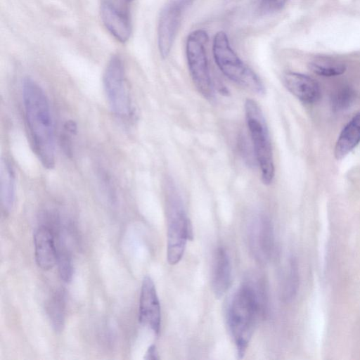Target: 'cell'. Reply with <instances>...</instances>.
<instances>
[{
	"label": "cell",
	"mask_w": 360,
	"mask_h": 360,
	"mask_svg": "<svg viewBox=\"0 0 360 360\" xmlns=\"http://www.w3.org/2000/svg\"><path fill=\"white\" fill-rule=\"evenodd\" d=\"M22 95L26 122L34 150L46 169L55 165V134L48 98L42 87L26 77L22 84Z\"/></svg>",
	"instance_id": "6da1fadb"
},
{
	"label": "cell",
	"mask_w": 360,
	"mask_h": 360,
	"mask_svg": "<svg viewBox=\"0 0 360 360\" xmlns=\"http://www.w3.org/2000/svg\"><path fill=\"white\" fill-rule=\"evenodd\" d=\"M262 291L245 283L234 294L228 310V326L238 356L242 358L249 344L262 308Z\"/></svg>",
	"instance_id": "7a4b0ae2"
},
{
	"label": "cell",
	"mask_w": 360,
	"mask_h": 360,
	"mask_svg": "<svg viewBox=\"0 0 360 360\" xmlns=\"http://www.w3.org/2000/svg\"><path fill=\"white\" fill-rule=\"evenodd\" d=\"M212 53L216 64L226 77L254 94L265 93L262 82L232 49L224 32L219 31L215 34Z\"/></svg>",
	"instance_id": "3957f363"
},
{
	"label": "cell",
	"mask_w": 360,
	"mask_h": 360,
	"mask_svg": "<svg viewBox=\"0 0 360 360\" xmlns=\"http://www.w3.org/2000/svg\"><path fill=\"white\" fill-rule=\"evenodd\" d=\"M167 186L166 194L167 258L169 264L174 265L181 260L187 240L193 237V231L179 195L170 182Z\"/></svg>",
	"instance_id": "277c9868"
},
{
	"label": "cell",
	"mask_w": 360,
	"mask_h": 360,
	"mask_svg": "<svg viewBox=\"0 0 360 360\" xmlns=\"http://www.w3.org/2000/svg\"><path fill=\"white\" fill-rule=\"evenodd\" d=\"M244 108L254 154L261 172V178L265 185H269L274 177L275 170L268 127L262 111L255 101L247 99Z\"/></svg>",
	"instance_id": "5b68a950"
},
{
	"label": "cell",
	"mask_w": 360,
	"mask_h": 360,
	"mask_svg": "<svg viewBox=\"0 0 360 360\" xmlns=\"http://www.w3.org/2000/svg\"><path fill=\"white\" fill-rule=\"evenodd\" d=\"M103 86L112 112L121 119H128L132 108L130 94L125 79L122 59L115 56L110 58L103 75Z\"/></svg>",
	"instance_id": "8992f818"
},
{
	"label": "cell",
	"mask_w": 360,
	"mask_h": 360,
	"mask_svg": "<svg viewBox=\"0 0 360 360\" xmlns=\"http://www.w3.org/2000/svg\"><path fill=\"white\" fill-rule=\"evenodd\" d=\"M208 34L203 30H196L189 34L186 51L188 69L198 91L205 98L213 96V86L208 68L205 46Z\"/></svg>",
	"instance_id": "52a82bcc"
},
{
	"label": "cell",
	"mask_w": 360,
	"mask_h": 360,
	"mask_svg": "<svg viewBox=\"0 0 360 360\" xmlns=\"http://www.w3.org/2000/svg\"><path fill=\"white\" fill-rule=\"evenodd\" d=\"M186 0H176L162 11L158 23V41L161 56L166 58L179 27Z\"/></svg>",
	"instance_id": "ba28073f"
},
{
	"label": "cell",
	"mask_w": 360,
	"mask_h": 360,
	"mask_svg": "<svg viewBox=\"0 0 360 360\" xmlns=\"http://www.w3.org/2000/svg\"><path fill=\"white\" fill-rule=\"evenodd\" d=\"M249 243L255 258L265 262L271 257L274 246V231L270 220L266 216H259L250 225Z\"/></svg>",
	"instance_id": "9c48e42d"
},
{
	"label": "cell",
	"mask_w": 360,
	"mask_h": 360,
	"mask_svg": "<svg viewBox=\"0 0 360 360\" xmlns=\"http://www.w3.org/2000/svg\"><path fill=\"white\" fill-rule=\"evenodd\" d=\"M139 322L158 334L160 328V305L152 278L146 276L142 281L139 308Z\"/></svg>",
	"instance_id": "30bf717a"
},
{
	"label": "cell",
	"mask_w": 360,
	"mask_h": 360,
	"mask_svg": "<svg viewBox=\"0 0 360 360\" xmlns=\"http://www.w3.org/2000/svg\"><path fill=\"white\" fill-rule=\"evenodd\" d=\"M101 18L105 27L120 42H126L131 33V25L126 8L112 0H103Z\"/></svg>",
	"instance_id": "8fae6325"
},
{
	"label": "cell",
	"mask_w": 360,
	"mask_h": 360,
	"mask_svg": "<svg viewBox=\"0 0 360 360\" xmlns=\"http://www.w3.org/2000/svg\"><path fill=\"white\" fill-rule=\"evenodd\" d=\"M283 82L292 94L304 103H315L321 96L319 84L307 75L292 72H285L283 76Z\"/></svg>",
	"instance_id": "7c38bea8"
},
{
	"label": "cell",
	"mask_w": 360,
	"mask_h": 360,
	"mask_svg": "<svg viewBox=\"0 0 360 360\" xmlns=\"http://www.w3.org/2000/svg\"><path fill=\"white\" fill-rule=\"evenodd\" d=\"M34 245L37 266L44 271L52 269L57 262L58 254L53 236L47 227L40 226L36 230Z\"/></svg>",
	"instance_id": "4fadbf2b"
},
{
	"label": "cell",
	"mask_w": 360,
	"mask_h": 360,
	"mask_svg": "<svg viewBox=\"0 0 360 360\" xmlns=\"http://www.w3.org/2000/svg\"><path fill=\"white\" fill-rule=\"evenodd\" d=\"M231 282V265L226 250L219 248L215 253L212 276V290L217 298L222 297Z\"/></svg>",
	"instance_id": "5bb4252c"
},
{
	"label": "cell",
	"mask_w": 360,
	"mask_h": 360,
	"mask_svg": "<svg viewBox=\"0 0 360 360\" xmlns=\"http://www.w3.org/2000/svg\"><path fill=\"white\" fill-rule=\"evenodd\" d=\"M360 142V112L356 114L341 131L335 146V157L341 160Z\"/></svg>",
	"instance_id": "9a60e30c"
},
{
	"label": "cell",
	"mask_w": 360,
	"mask_h": 360,
	"mask_svg": "<svg viewBox=\"0 0 360 360\" xmlns=\"http://www.w3.org/2000/svg\"><path fill=\"white\" fill-rule=\"evenodd\" d=\"M0 193L2 210L5 214H8L15 201V174L12 164L7 159L1 162Z\"/></svg>",
	"instance_id": "2e32d148"
},
{
	"label": "cell",
	"mask_w": 360,
	"mask_h": 360,
	"mask_svg": "<svg viewBox=\"0 0 360 360\" xmlns=\"http://www.w3.org/2000/svg\"><path fill=\"white\" fill-rule=\"evenodd\" d=\"M309 69L316 75L333 77L342 75L346 70V65L340 61L328 58H317L309 64Z\"/></svg>",
	"instance_id": "e0dca14e"
},
{
	"label": "cell",
	"mask_w": 360,
	"mask_h": 360,
	"mask_svg": "<svg viewBox=\"0 0 360 360\" xmlns=\"http://www.w3.org/2000/svg\"><path fill=\"white\" fill-rule=\"evenodd\" d=\"M298 281L297 264L295 259L291 258L283 286V295L285 300H290L295 297L298 288Z\"/></svg>",
	"instance_id": "ac0fdd59"
},
{
	"label": "cell",
	"mask_w": 360,
	"mask_h": 360,
	"mask_svg": "<svg viewBox=\"0 0 360 360\" xmlns=\"http://www.w3.org/2000/svg\"><path fill=\"white\" fill-rule=\"evenodd\" d=\"M63 304L59 297H54L50 302L48 311L53 327L60 330L64 323Z\"/></svg>",
	"instance_id": "d6986e66"
},
{
	"label": "cell",
	"mask_w": 360,
	"mask_h": 360,
	"mask_svg": "<svg viewBox=\"0 0 360 360\" xmlns=\"http://www.w3.org/2000/svg\"><path fill=\"white\" fill-rule=\"evenodd\" d=\"M354 98V92L349 87H344L335 93L332 98L334 110L340 111L348 108Z\"/></svg>",
	"instance_id": "ffe728a7"
},
{
	"label": "cell",
	"mask_w": 360,
	"mask_h": 360,
	"mask_svg": "<svg viewBox=\"0 0 360 360\" xmlns=\"http://www.w3.org/2000/svg\"><path fill=\"white\" fill-rule=\"evenodd\" d=\"M57 262L61 279L65 282H70L72 276V266L70 257L67 253L61 252L58 255Z\"/></svg>",
	"instance_id": "44dd1931"
},
{
	"label": "cell",
	"mask_w": 360,
	"mask_h": 360,
	"mask_svg": "<svg viewBox=\"0 0 360 360\" xmlns=\"http://www.w3.org/2000/svg\"><path fill=\"white\" fill-rule=\"evenodd\" d=\"M287 0H259V11L262 14H268L281 9Z\"/></svg>",
	"instance_id": "7402d4cb"
},
{
	"label": "cell",
	"mask_w": 360,
	"mask_h": 360,
	"mask_svg": "<svg viewBox=\"0 0 360 360\" xmlns=\"http://www.w3.org/2000/svg\"><path fill=\"white\" fill-rule=\"evenodd\" d=\"M143 359L147 360H154L159 359L158 351L155 345H151L148 348Z\"/></svg>",
	"instance_id": "603a6c76"
},
{
	"label": "cell",
	"mask_w": 360,
	"mask_h": 360,
	"mask_svg": "<svg viewBox=\"0 0 360 360\" xmlns=\"http://www.w3.org/2000/svg\"><path fill=\"white\" fill-rule=\"evenodd\" d=\"M127 1H134V0H127Z\"/></svg>",
	"instance_id": "cb8c5ba5"
}]
</instances>
